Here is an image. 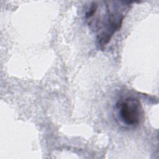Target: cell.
Listing matches in <instances>:
<instances>
[{
  "instance_id": "6da1fadb",
  "label": "cell",
  "mask_w": 159,
  "mask_h": 159,
  "mask_svg": "<svg viewBox=\"0 0 159 159\" xmlns=\"http://www.w3.org/2000/svg\"><path fill=\"white\" fill-rule=\"evenodd\" d=\"M129 4L122 1L92 2L85 14L91 30L96 34L98 45L102 49L121 27Z\"/></svg>"
},
{
  "instance_id": "7a4b0ae2",
  "label": "cell",
  "mask_w": 159,
  "mask_h": 159,
  "mask_svg": "<svg viewBox=\"0 0 159 159\" xmlns=\"http://www.w3.org/2000/svg\"><path fill=\"white\" fill-rule=\"evenodd\" d=\"M114 115L116 122L121 126L127 129L135 128L143 120L142 105L135 96H122L114 105Z\"/></svg>"
}]
</instances>
